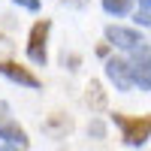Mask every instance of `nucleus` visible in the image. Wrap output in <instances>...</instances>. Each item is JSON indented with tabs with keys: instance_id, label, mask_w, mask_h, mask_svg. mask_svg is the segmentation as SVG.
I'll return each mask as SVG.
<instances>
[{
	"instance_id": "nucleus-4",
	"label": "nucleus",
	"mask_w": 151,
	"mask_h": 151,
	"mask_svg": "<svg viewBox=\"0 0 151 151\" xmlns=\"http://www.w3.org/2000/svg\"><path fill=\"white\" fill-rule=\"evenodd\" d=\"M0 139H3L6 145H18V148H27L30 145L27 142V133H24L9 115H3V112H0Z\"/></svg>"
},
{
	"instance_id": "nucleus-9",
	"label": "nucleus",
	"mask_w": 151,
	"mask_h": 151,
	"mask_svg": "<svg viewBox=\"0 0 151 151\" xmlns=\"http://www.w3.org/2000/svg\"><path fill=\"white\" fill-rule=\"evenodd\" d=\"M12 3H18V6L30 9V12H36V9H40V0H12Z\"/></svg>"
},
{
	"instance_id": "nucleus-3",
	"label": "nucleus",
	"mask_w": 151,
	"mask_h": 151,
	"mask_svg": "<svg viewBox=\"0 0 151 151\" xmlns=\"http://www.w3.org/2000/svg\"><path fill=\"white\" fill-rule=\"evenodd\" d=\"M48 30H52V21H40V24H33V30H30L27 58L33 60V64H45V40H48Z\"/></svg>"
},
{
	"instance_id": "nucleus-10",
	"label": "nucleus",
	"mask_w": 151,
	"mask_h": 151,
	"mask_svg": "<svg viewBox=\"0 0 151 151\" xmlns=\"http://www.w3.org/2000/svg\"><path fill=\"white\" fill-rule=\"evenodd\" d=\"M88 91H91L88 97H94V103H97V106H103V97H100V85H91Z\"/></svg>"
},
{
	"instance_id": "nucleus-5",
	"label": "nucleus",
	"mask_w": 151,
	"mask_h": 151,
	"mask_svg": "<svg viewBox=\"0 0 151 151\" xmlns=\"http://www.w3.org/2000/svg\"><path fill=\"white\" fill-rule=\"evenodd\" d=\"M106 76L115 82L118 91H130V88H133V79H130V67H127V60L112 58L109 64H106Z\"/></svg>"
},
{
	"instance_id": "nucleus-2",
	"label": "nucleus",
	"mask_w": 151,
	"mask_h": 151,
	"mask_svg": "<svg viewBox=\"0 0 151 151\" xmlns=\"http://www.w3.org/2000/svg\"><path fill=\"white\" fill-rule=\"evenodd\" d=\"M130 79L133 85H139V88H151V52H148V45L139 42L133 48V60H130Z\"/></svg>"
},
{
	"instance_id": "nucleus-1",
	"label": "nucleus",
	"mask_w": 151,
	"mask_h": 151,
	"mask_svg": "<svg viewBox=\"0 0 151 151\" xmlns=\"http://www.w3.org/2000/svg\"><path fill=\"white\" fill-rule=\"evenodd\" d=\"M115 124L124 133V142L133 145V148L145 145L151 139V115H145V118H127V115H118V112H115Z\"/></svg>"
},
{
	"instance_id": "nucleus-6",
	"label": "nucleus",
	"mask_w": 151,
	"mask_h": 151,
	"mask_svg": "<svg viewBox=\"0 0 151 151\" xmlns=\"http://www.w3.org/2000/svg\"><path fill=\"white\" fill-rule=\"evenodd\" d=\"M106 40L118 48H136L139 42H145L136 30H127V27H106Z\"/></svg>"
},
{
	"instance_id": "nucleus-12",
	"label": "nucleus",
	"mask_w": 151,
	"mask_h": 151,
	"mask_svg": "<svg viewBox=\"0 0 151 151\" xmlns=\"http://www.w3.org/2000/svg\"><path fill=\"white\" fill-rule=\"evenodd\" d=\"M142 3H145V6H151V0H142Z\"/></svg>"
},
{
	"instance_id": "nucleus-11",
	"label": "nucleus",
	"mask_w": 151,
	"mask_h": 151,
	"mask_svg": "<svg viewBox=\"0 0 151 151\" xmlns=\"http://www.w3.org/2000/svg\"><path fill=\"white\" fill-rule=\"evenodd\" d=\"M136 21L145 24V27H151V12H136Z\"/></svg>"
},
{
	"instance_id": "nucleus-8",
	"label": "nucleus",
	"mask_w": 151,
	"mask_h": 151,
	"mask_svg": "<svg viewBox=\"0 0 151 151\" xmlns=\"http://www.w3.org/2000/svg\"><path fill=\"white\" fill-rule=\"evenodd\" d=\"M103 9L109 15H124L130 9V0H103Z\"/></svg>"
},
{
	"instance_id": "nucleus-7",
	"label": "nucleus",
	"mask_w": 151,
	"mask_h": 151,
	"mask_svg": "<svg viewBox=\"0 0 151 151\" xmlns=\"http://www.w3.org/2000/svg\"><path fill=\"white\" fill-rule=\"evenodd\" d=\"M0 76H6V79H12V82H18V85H24V88H40V79H36L33 73H27L24 67H18V64H0Z\"/></svg>"
}]
</instances>
